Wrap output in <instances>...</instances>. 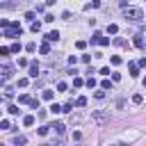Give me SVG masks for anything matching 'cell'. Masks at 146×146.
Returning a JSON list of instances; mask_svg holds the SVG:
<instances>
[{
	"mask_svg": "<svg viewBox=\"0 0 146 146\" xmlns=\"http://www.w3.org/2000/svg\"><path fill=\"white\" fill-rule=\"evenodd\" d=\"M123 16H125L128 21H132V23H137V21L144 18V14H141L139 7H125V9H123Z\"/></svg>",
	"mask_w": 146,
	"mask_h": 146,
	"instance_id": "6da1fadb",
	"label": "cell"
},
{
	"mask_svg": "<svg viewBox=\"0 0 146 146\" xmlns=\"http://www.w3.org/2000/svg\"><path fill=\"white\" fill-rule=\"evenodd\" d=\"M91 119H94L96 125H105V123H110V112H105V110H96V112H91Z\"/></svg>",
	"mask_w": 146,
	"mask_h": 146,
	"instance_id": "7a4b0ae2",
	"label": "cell"
},
{
	"mask_svg": "<svg viewBox=\"0 0 146 146\" xmlns=\"http://www.w3.org/2000/svg\"><path fill=\"white\" fill-rule=\"evenodd\" d=\"M91 43H98V46H107V43H110V39H107V36H103L100 32H94V36H91Z\"/></svg>",
	"mask_w": 146,
	"mask_h": 146,
	"instance_id": "3957f363",
	"label": "cell"
},
{
	"mask_svg": "<svg viewBox=\"0 0 146 146\" xmlns=\"http://www.w3.org/2000/svg\"><path fill=\"white\" fill-rule=\"evenodd\" d=\"M0 73H2V80H9V78H11V73H14V68H11L9 64H5V66L0 68Z\"/></svg>",
	"mask_w": 146,
	"mask_h": 146,
	"instance_id": "277c9868",
	"label": "cell"
},
{
	"mask_svg": "<svg viewBox=\"0 0 146 146\" xmlns=\"http://www.w3.org/2000/svg\"><path fill=\"white\" fill-rule=\"evenodd\" d=\"M50 128H52V130H55L57 135H64V132H66V125H64V123H59V121H55V123H50Z\"/></svg>",
	"mask_w": 146,
	"mask_h": 146,
	"instance_id": "5b68a950",
	"label": "cell"
},
{
	"mask_svg": "<svg viewBox=\"0 0 146 146\" xmlns=\"http://www.w3.org/2000/svg\"><path fill=\"white\" fill-rule=\"evenodd\" d=\"M128 71H130V75H132V78H137V75H139V64L130 62V64H128Z\"/></svg>",
	"mask_w": 146,
	"mask_h": 146,
	"instance_id": "8992f818",
	"label": "cell"
},
{
	"mask_svg": "<svg viewBox=\"0 0 146 146\" xmlns=\"http://www.w3.org/2000/svg\"><path fill=\"white\" fill-rule=\"evenodd\" d=\"M36 75H39V64L32 62V64H30V78H36Z\"/></svg>",
	"mask_w": 146,
	"mask_h": 146,
	"instance_id": "52a82bcc",
	"label": "cell"
},
{
	"mask_svg": "<svg viewBox=\"0 0 146 146\" xmlns=\"http://www.w3.org/2000/svg\"><path fill=\"white\" fill-rule=\"evenodd\" d=\"M132 43H135L137 48H144V36H141V34H135V39H132Z\"/></svg>",
	"mask_w": 146,
	"mask_h": 146,
	"instance_id": "ba28073f",
	"label": "cell"
},
{
	"mask_svg": "<svg viewBox=\"0 0 146 146\" xmlns=\"http://www.w3.org/2000/svg\"><path fill=\"white\" fill-rule=\"evenodd\" d=\"M57 39H59V32H57V30H55V32H48V34H46V41H57Z\"/></svg>",
	"mask_w": 146,
	"mask_h": 146,
	"instance_id": "9c48e42d",
	"label": "cell"
},
{
	"mask_svg": "<svg viewBox=\"0 0 146 146\" xmlns=\"http://www.w3.org/2000/svg\"><path fill=\"white\" fill-rule=\"evenodd\" d=\"M50 41H46V43H41V48H39V52L41 55H50V46H48Z\"/></svg>",
	"mask_w": 146,
	"mask_h": 146,
	"instance_id": "30bf717a",
	"label": "cell"
},
{
	"mask_svg": "<svg viewBox=\"0 0 146 146\" xmlns=\"http://www.w3.org/2000/svg\"><path fill=\"white\" fill-rule=\"evenodd\" d=\"M23 125H27V128H30V125H34V116H32V114L23 116Z\"/></svg>",
	"mask_w": 146,
	"mask_h": 146,
	"instance_id": "8fae6325",
	"label": "cell"
},
{
	"mask_svg": "<svg viewBox=\"0 0 146 146\" xmlns=\"http://www.w3.org/2000/svg\"><path fill=\"white\" fill-rule=\"evenodd\" d=\"M116 32H119V25L110 23V25H107V34H116Z\"/></svg>",
	"mask_w": 146,
	"mask_h": 146,
	"instance_id": "7c38bea8",
	"label": "cell"
},
{
	"mask_svg": "<svg viewBox=\"0 0 146 146\" xmlns=\"http://www.w3.org/2000/svg\"><path fill=\"white\" fill-rule=\"evenodd\" d=\"M14 144H16V146H23V144H27V139H25L23 135H18V137L14 139Z\"/></svg>",
	"mask_w": 146,
	"mask_h": 146,
	"instance_id": "4fadbf2b",
	"label": "cell"
},
{
	"mask_svg": "<svg viewBox=\"0 0 146 146\" xmlns=\"http://www.w3.org/2000/svg\"><path fill=\"white\" fill-rule=\"evenodd\" d=\"M52 96H55V91H50V89L43 91V98H46V100H52Z\"/></svg>",
	"mask_w": 146,
	"mask_h": 146,
	"instance_id": "5bb4252c",
	"label": "cell"
},
{
	"mask_svg": "<svg viewBox=\"0 0 146 146\" xmlns=\"http://www.w3.org/2000/svg\"><path fill=\"white\" fill-rule=\"evenodd\" d=\"M30 100H32V98H30L27 94H23V96H18V103H27V105H30Z\"/></svg>",
	"mask_w": 146,
	"mask_h": 146,
	"instance_id": "9a60e30c",
	"label": "cell"
},
{
	"mask_svg": "<svg viewBox=\"0 0 146 146\" xmlns=\"http://www.w3.org/2000/svg\"><path fill=\"white\" fill-rule=\"evenodd\" d=\"M75 105H78V107H84V105H87V98H84V96H80V98L75 100Z\"/></svg>",
	"mask_w": 146,
	"mask_h": 146,
	"instance_id": "2e32d148",
	"label": "cell"
},
{
	"mask_svg": "<svg viewBox=\"0 0 146 146\" xmlns=\"http://www.w3.org/2000/svg\"><path fill=\"white\" fill-rule=\"evenodd\" d=\"M9 52H11V48H7V46H2V48H0V55H2V57H7Z\"/></svg>",
	"mask_w": 146,
	"mask_h": 146,
	"instance_id": "e0dca14e",
	"label": "cell"
},
{
	"mask_svg": "<svg viewBox=\"0 0 146 146\" xmlns=\"http://www.w3.org/2000/svg\"><path fill=\"white\" fill-rule=\"evenodd\" d=\"M141 100H144V98H141V94H135V96H132V103H135V105H139Z\"/></svg>",
	"mask_w": 146,
	"mask_h": 146,
	"instance_id": "ac0fdd59",
	"label": "cell"
},
{
	"mask_svg": "<svg viewBox=\"0 0 146 146\" xmlns=\"http://www.w3.org/2000/svg\"><path fill=\"white\" fill-rule=\"evenodd\" d=\"M30 107H32V110H39V98H32V100H30Z\"/></svg>",
	"mask_w": 146,
	"mask_h": 146,
	"instance_id": "d6986e66",
	"label": "cell"
},
{
	"mask_svg": "<svg viewBox=\"0 0 146 146\" xmlns=\"http://www.w3.org/2000/svg\"><path fill=\"white\" fill-rule=\"evenodd\" d=\"M50 112H52V114H57V112H62V107H59L57 103H52V105H50Z\"/></svg>",
	"mask_w": 146,
	"mask_h": 146,
	"instance_id": "ffe728a7",
	"label": "cell"
},
{
	"mask_svg": "<svg viewBox=\"0 0 146 146\" xmlns=\"http://www.w3.org/2000/svg\"><path fill=\"white\" fill-rule=\"evenodd\" d=\"M7 112H9V114H18V112H21V110H18V107H16V105H9V107H7Z\"/></svg>",
	"mask_w": 146,
	"mask_h": 146,
	"instance_id": "44dd1931",
	"label": "cell"
},
{
	"mask_svg": "<svg viewBox=\"0 0 146 146\" xmlns=\"http://www.w3.org/2000/svg\"><path fill=\"white\" fill-rule=\"evenodd\" d=\"M0 130H9V121H7V119L0 121Z\"/></svg>",
	"mask_w": 146,
	"mask_h": 146,
	"instance_id": "7402d4cb",
	"label": "cell"
},
{
	"mask_svg": "<svg viewBox=\"0 0 146 146\" xmlns=\"http://www.w3.org/2000/svg\"><path fill=\"white\" fill-rule=\"evenodd\" d=\"M48 130H50V125H43V128H39V135H41V137H46V135H48Z\"/></svg>",
	"mask_w": 146,
	"mask_h": 146,
	"instance_id": "603a6c76",
	"label": "cell"
},
{
	"mask_svg": "<svg viewBox=\"0 0 146 146\" xmlns=\"http://www.w3.org/2000/svg\"><path fill=\"white\" fill-rule=\"evenodd\" d=\"M39 30H41V23L34 21V23H32V32H39Z\"/></svg>",
	"mask_w": 146,
	"mask_h": 146,
	"instance_id": "cb8c5ba5",
	"label": "cell"
},
{
	"mask_svg": "<svg viewBox=\"0 0 146 146\" xmlns=\"http://www.w3.org/2000/svg\"><path fill=\"white\" fill-rule=\"evenodd\" d=\"M25 50H27V52H34V50H36V43H27Z\"/></svg>",
	"mask_w": 146,
	"mask_h": 146,
	"instance_id": "d4e9b609",
	"label": "cell"
},
{
	"mask_svg": "<svg viewBox=\"0 0 146 146\" xmlns=\"http://www.w3.org/2000/svg\"><path fill=\"white\" fill-rule=\"evenodd\" d=\"M112 64L119 66V64H121V57H119V55H112Z\"/></svg>",
	"mask_w": 146,
	"mask_h": 146,
	"instance_id": "484cf974",
	"label": "cell"
},
{
	"mask_svg": "<svg viewBox=\"0 0 146 146\" xmlns=\"http://www.w3.org/2000/svg\"><path fill=\"white\" fill-rule=\"evenodd\" d=\"M84 82H82V78H73V87H82Z\"/></svg>",
	"mask_w": 146,
	"mask_h": 146,
	"instance_id": "4316f807",
	"label": "cell"
},
{
	"mask_svg": "<svg viewBox=\"0 0 146 146\" xmlns=\"http://www.w3.org/2000/svg\"><path fill=\"white\" fill-rule=\"evenodd\" d=\"M89 7H100V0H91V2L87 5V9H89Z\"/></svg>",
	"mask_w": 146,
	"mask_h": 146,
	"instance_id": "83f0119b",
	"label": "cell"
},
{
	"mask_svg": "<svg viewBox=\"0 0 146 146\" xmlns=\"http://www.w3.org/2000/svg\"><path fill=\"white\" fill-rule=\"evenodd\" d=\"M75 48H80V50H82V48H87V43H84V41H75Z\"/></svg>",
	"mask_w": 146,
	"mask_h": 146,
	"instance_id": "f1b7e54d",
	"label": "cell"
},
{
	"mask_svg": "<svg viewBox=\"0 0 146 146\" xmlns=\"http://www.w3.org/2000/svg\"><path fill=\"white\" fill-rule=\"evenodd\" d=\"M21 50V43H11V52H18Z\"/></svg>",
	"mask_w": 146,
	"mask_h": 146,
	"instance_id": "f546056e",
	"label": "cell"
},
{
	"mask_svg": "<svg viewBox=\"0 0 146 146\" xmlns=\"http://www.w3.org/2000/svg\"><path fill=\"white\" fill-rule=\"evenodd\" d=\"M18 87H27V78H21L18 80Z\"/></svg>",
	"mask_w": 146,
	"mask_h": 146,
	"instance_id": "4dcf8cb0",
	"label": "cell"
},
{
	"mask_svg": "<svg viewBox=\"0 0 146 146\" xmlns=\"http://www.w3.org/2000/svg\"><path fill=\"white\" fill-rule=\"evenodd\" d=\"M87 87H89V89H91V87H96V80H94V78H89V80H87Z\"/></svg>",
	"mask_w": 146,
	"mask_h": 146,
	"instance_id": "1f68e13d",
	"label": "cell"
},
{
	"mask_svg": "<svg viewBox=\"0 0 146 146\" xmlns=\"http://www.w3.org/2000/svg\"><path fill=\"white\" fill-rule=\"evenodd\" d=\"M103 89H112V82L110 80H103Z\"/></svg>",
	"mask_w": 146,
	"mask_h": 146,
	"instance_id": "d6a6232c",
	"label": "cell"
},
{
	"mask_svg": "<svg viewBox=\"0 0 146 146\" xmlns=\"http://www.w3.org/2000/svg\"><path fill=\"white\" fill-rule=\"evenodd\" d=\"M57 91H66V82H59L57 84Z\"/></svg>",
	"mask_w": 146,
	"mask_h": 146,
	"instance_id": "836d02e7",
	"label": "cell"
},
{
	"mask_svg": "<svg viewBox=\"0 0 146 146\" xmlns=\"http://www.w3.org/2000/svg\"><path fill=\"white\" fill-rule=\"evenodd\" d=\"M96 98H98V100H103V98H105V91H103V89H100V91H96Z\"/></svg>",
	"mask_w": 146,
	"mask_h": 146,
	"instance_id": "e575fe53",
	"label": "cell"
},
{
	"mask_svg": "<svg viewBox=\"0 0 146 146\" xmlns=\"http://www.w3.org/2000/svg\"><path fill=\"white\" fill-rule=\"evenodd\" d=\"M71 107H73V103H66V105L62 107V112H71Z\"/></svg>",
	"mask_w": 146,
	"mask_h": 146,
	"instance_id": "d590c367",
	"label": "cell"
},
{
	"mask_svg": "<svg viewBox=\"0 0 146 146\" xmlns=\"http://www.w3.org/2000/svg\"><path fill=\"white\" fill-rule=\"evenodd\" d=\"M137 64H139V66H141V68H146V57H141V59H139V62H137Z\"/></svg>",
	"mask_w": 146,
	"mask_h": 146,
	"instance_id": "8d00e7d4",
	"label": "cell"
},
{
	"mask_svg": "<svg viewBox=\"0 0 146 146\" xmlns=\"http://www.w3.org/2000/svg\"><path fill=\"white\" fill-rule=\"evenodd\" d=\"M141 84H144V87H146V78H144V80H141Z\"/></svg>",
	"mask_w": 146,
	"mask_h": 146,
	"instance_id": "74e56055",
	"label": "cell"
}]
</instances>
